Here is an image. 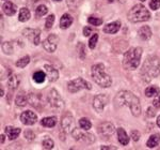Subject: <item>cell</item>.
Here are the masks:
<instances>
[{
	"label": "cell",
	"mask_w": 160,
	"mask_h": 150,
	"mask_svg": "<svg viewBox=\"0 0 160 150\" xmlns=\"http://www.w3.org/2000/svg\"><path fill=\"white\" fill-rule=\"evenodd\" d=\"M72 136L76 139V141H83V142H87L89 144H92L93 142L95 141L94 136L90 133H86V132L81 131V128L80 129H74V131L72 132Z\"/></svg>",
	"instance_id": "obj_9"
},
{
	"label": "cell",
	"mask_w": 160,
	"mask_h": 150,
	"mask_svg": "<svg viewBox=\"0 0 160 150\" xmlns=\"http://www.w3.org/2000/svg\"><path fill=\"white\" fill-rule=\"evenodd\" d=\"M28 102H29L33 107L38 108V110H42L43 101H42V99H41V95H38V94H30L29 95H28Z\"/></svg>",
	"instance_id": "obj_16"
},
{
	"label": "cell",
	"mask_w": 160,
	"mask_h": 150,
	"mask_svg": "<svg viewBox=\"0 0 160 150\" xmlns=\"http://www.w3.org/2000/svg\"><path fill=\"white\" fill-rule=\"evenodd\" d=\"M127 17L129 19V22L133 23V24H137V23L148 20L151 19V14H149V11L144 6H142V4H136L128 12Z\"/></svg>",
	"instance_id": "obj_5"
},
{
	"label": "cell",
	"mask_w": 160,
	"mask_h": 150,
	"mask_svg": "<svg viewBox=\"0 0 160 150\" xmlns=\"http://www.w3.org/2000/svg\"><path fill=\"white\" fill-rule=\"evenodd\" d=\"M1 97H3V89L1 88Z\"/></svg>",
	"instance_id": "obj_49"
},
{
	"label": "cell",
	"mask_w": 160,
	"mask_h": 150,
	"mask_svg": "<svg viewBox=\"0 0 160 150\" xmlns=\"http://www.w3.org/2000/svg\"><path fill=\"white\" fill-rule=\"evenodd\" d=\"M24 135H25L26 139H28V141H30V142L33 141V139L35 138L34 133H33V131H31V130H26L25 133H24Z\"/></svg>",
	"instance_id": "obj_41"
},
{
	"label": "cell",
	"mask_w": 160,
	"mask_h": 150,
	"mask_svg": "<svg viewBox=\"0 0 160 150\" xmlns=\"http://www.w3.org/2000/svg\"><path fill=\"white\" fill-rule=\"evenodd\" d=\"M160 94V89L158 86H149L145 89V95L148 98H153L155 95Z\"/></svg>",
	"instance_id": "obj_27"
},
{
	"label": "cell",
	"mask_w": 160,
	"mask_h": 150,
	"mask_svg": "<svg viewBox=\"0 0 160 150\" xmlns=\"http://www.w3.org/2000/svg\"><path fill=\"white\" fill-rule=\"evenodd\" d=\"M42 145H43V147H44L45 149L51 150V149L53 148V146H55V143H53V141H52L51 138L46 137V138H44V139H43Z\"/></svg>",
	"instance_id": "obj_34"
},
{
	"label": "cell",
	"mask_w": 160,
	"mask_h": 150,
	"mask_svg": "<svg viewBox=\"0 0 160 150\" xmlns=\"http://www.w3.org/2000/svg\"><path fill=\"white\" fill-rule=\"evenodd\" d=\"M157 126L160 128V116H158V118H157Z\"/></svg>",
	"instance_id": "obj_47"
},
{
	"label": "cell",
	"mask_w": 160,
	"mask_h": 150,
	"mask_svg": "<svg viewBox=\"0 0 160 150\" xmlns=\"http://www.w3.org/2000/svg\"><path fill=\"white\" fill-rule=\"evenodd\" d=\"M48 12V9L46 6H43V4H41V6H38L37 9H35V15H37L38 17H42L44 15L46 14V13Z\"/></svg>",
	"instance_id": "obj_33"
},
{
	"label": "cell",
	"mask_w": 160,
	"mask_h": 150,
	"mask_svg": "<svg viewBox=\"0 0 160 150\" xmlns=\"http://www.w3.org/2000/svg\"><path fill=\"white\" fill-rule=\"evenodd\" d=\"M4 143V135L3 134H1V144Z\"/></svg>",
	"instance_id": "obj_48"
},
{
	"label": "cell",
	"mask_w": 160,
	"mask_h": 150,
	"mask_svg": "<svg viewBox=\"0 0 160 150\" xmlns=\"http://www.w3.org/2000/svg\"><path fill=\"white\" fill-rule=\"evenodd\" d=\"M79 126L82 130H89V129H91L92 123L88 118H81L79 120Z\"/></svg>",
	"instance_id": "obj_32"
},
{
	"label": "cell",
	"mask_w": 160,
	"mask_h": 150,
	"mask_svg": "<svg viewBox=\"0 0 160 150\" xmlns=\"http://www.w3.org/2000/svg\"><path fill=\"white\" fill-rule=\"evenodd\" d=\"M109 2H113V1H115V0H108Z\"/></svg>",
	"instance_id": "obj_50"
},
{
	"label": "cell",
	"mask_w": 160,
	"mask_h": 150,
	"mask_svg": "<svg viewBox=\"0 0 160 150\" xmlns=\"http://www.w3.org/2000/svg\"><path fill=\"white\" fill-rule=\"evenodd\" d=\"M61 126L62 130L66 133H69V132H73L75 129V122H74V118L71 114H65V115L62 117L61 120Z\"/></svg>",
	"instance_id": "obj_11"
},
{
	"label": "cell",
	"mask_w": 160,
	"mask_h": 150,
	"mask_svg": "<svg viewBox=\"0 0 160 150\" xmlns=\"http://www.w3.org/2000/svg\"><path fill=\"white\" fill-rule=\"evenodd\" d=\"M73 24V17L68 13H65L64 15H62L60 19V28L61 29H68V28Z\"/></svg>",
	"instance_id": "obj_21"
},
{
	"label": "cell",
	"mask_w": 160,
	"mask_h": 150,
	"mask_svg": "<svg viewBox=\"0 0 160 150\" xmlns=\"http://www.w3.org/2000/svg\"><path fill=\"white\" fill-rule=\"evenodd\" d=\"M80 2H81V0H66V4L69 9H76Z\"/></svg>",
	"instance_id": "obj_38"
},
{
	"label": "cell",
	"mask_w": 160,
	"mask_h": 150,
	"mask_svg": "<svg viewBox=\"0 0 160 150\" xmlns=\"http://www.w3.org/2000/svg\"><path fill=\"white\" fill-rule=\"evenodd\" d=\"M97 41H98V35H93L91 39H90V41H89V47L91 48V50H94L95 48V46H96V43H97Z\"/></svg>",
	"instance_id": "obj_36"
},
{
	"label": "cell",
	"mask_w": 160,
	"mask_h": 150,
	"mask_svg": "<svg viewBox=\"0 0 160 150\" xmlns=\"http://www.w3.org/2000/svg\"><path fill=\"white\" fill-rule=\"evenodd\" d=\"M160 74V59L156 56L148 57L141 68V77L144 83H151Z\"/></svg>",
	"instance_id": "obj_2"
},
{
	"label": "cell",
	"mask_w": 160,
	"mask_h": 150,
	"mask_svg": "<svg viewBox=\"0 0 160 150\" xmlns=\"http://www.w3.org/2000/svg\"><path fill=\"white\" fill-rule=\"evenodd\" d=\"M92 32V28L90 27H84L83 28V35L84 37H89L90 35H91Z\"/></svg>",
	"instance_id": "obj_45"
},
{
	"label": "cell",
	"mask_w": 160,
	"mask_h": 150,
	"mask_svg": "<svg viewBox=\"0 0 160 150\" xmlns=\"http://www.w3.org/2000/svg\"><path fill=\"white\" fill-rule=\"evenodd\" d=\"M41 125L45 128H53L57 125V117L51 116V117H45L41 120Z\"/></svg>",
	"instance_id": "obj_24"
},
{
	"label": "cell",
	"mask_w": 160,
	"mask_h": 150,
	"mask_svg": "<svg viewBox=\"0 0 160 150\" xmlns=\"http://www.w3.org/2000/svg\"><path fill=\"white\" fill-rule=\"evenodd\" d=\"M121 28V22H112V23H109L107 24L104 27V32L105 33H109V35H114L117 33Z\"/></svg>",
	"instance_id": "obj_17"
},
{
	"label": "cell",
	"mask_w": 160,
	"mask_h": 150,
	"mask_svg": "<svg viewBox=\"0 0 160 150\" xmlns=\"http://www.w3.org/2000/svg\"><path fill=\"white\" fill-rule=\"evenodd\" d=\"M159 143H160V135L159 134H153L148 139L146 145H148V147H149V148H155L156 146H158Z\"/></svg>",
	"instance_id": "obj_26"
},
{
	"label": "cell",
	"mask_w": 160,
	"mask_h": 150,
	"mask_svg": "<svg viewBox=\"0 0 160 150\" xmlns=\"http://www.w3.org/2000/svg\"><path fill=\"white\" fill-rule=\"evenodd\" d=\"M19 78L17 75H14V74H11L9 77V81H8V85H9V88L11 90H14L16 89L17 87L19 86Z\"/></svg>",
	"instance_id": "obj_25"
},
{
	"label": "cell",
	"mask_w": 160,
	"mask_h": 150,
	"mask_svg": "<svg viewBox=\"0 0 160 150\" xmlns=\"http://www.w3.org/2000/svg\"><path fill=\"white\" fill-rule=\"evenodd\" d=\"M1 48L6 55H11L13 54V44L12 42H4L1 44Z\"/></svg>",
	"instance_id": "obj_30"
},
{
	"label": "cell",
	"mask_w": 160,
	"mask_h": 150,
	"mask_svg": "<svg viewBox=\"0 0 160 150\" xmlns=\"http://www.w3.org/2000/svg\"><path fill=\"white\" fill-rule=\"evenodd\" d=\"M78 51H79V57L81 59L86 58V51H84V45L83 43H79L78 44Z\"/></svg>",
	"instance_id": "obj_40"
},
{
	"label": "cell",
	"mask_w": 160,
	"mask_h": 150,
	"mask_svg": "<svg viewBox=\"0 0 160 150\" xmlns=\"http://www.w3.org/2000/svg\"><path fill=\"white\" fill-rule=\"evenodd\" d=\"M46 77H47V75H46L45 72L38 71L33 74V81L37 83V84H43V83L45 82Z\"/></svg>",
	"instance_id": "obj_28"
},
{
	"label": "cell",
	"mask_w": 160,
	"mask_h": 150,
	"mask_svg": "<svg viewBox=\"0 0 160 150\" xmlns=\"http://www.w3.org/2000/svg\"><path fill=\"white\" fill-rule=\"evenodd\" d=\"M2 10H3V12L6 15H8V16H12V15H14L15 13H16L17 8L13 2L7 1V2H4V4L2 6Z\"/></svg>",
	"instance_id": "obj_19"
},
{
	"label": "cell",
	"mask_w": 160,
	"mask_h": 150,
	"mask_svg": "<svg viewBox=\"0 0 160 150\" xmlns=\"http://www.w3.org/2000/svg\"><path fill=\"white\" fill-rule=\"evenodd\" d=\"M30 62V57L29 56H25L22 57V58L18 59V60L16 61V67L17 68H25V67H27L28 64Z\"/></svg>",
	"instance_id": "obj_31"
},
{
	"label": "cell",
	"mask_w": 160,
	"mask_h": 150,
	"mask_svg": "<svg viewBox=\"0 0 160 150\" xmlns=\"http://www.w3.org/2000/svg\"><path fill=\"white\" fill-rule=\"evenodd\" d=\"M146 115H148L149 118L154 117V116L156 115V110H154L153 107H148V110H146Z\"/></svg>",
	"instance_id": "obj_43"
},
{
	"label": "cell",
	"mask_w": 160,
	"mask_h": 150,
	"mask_svg": "<svg viewBox=\"0 0 160 150\" xmlns=\"http://www.w3.org/2000/svg\"><path fill=\"white\" fill-rule=\"evenodd\" d=\"M29 19H30V11L27 9V8H22L19 12L18 19L20 20V22H27Z\"/></svg>",
	"instance_id": "obj_29"
},
{
	"label": "cell",
	"mask_w": 160,
	"mask_h": 150,
	"mask_svg": "<svg viewBox=\"0 0 160 150\" xmlns=\"http://www.w3.org/2000/svg\"><path fill=\"white\" fill-rule=\"evenodd\" d=\"M58 42H59V37L56 35H48V38L43 42V47L44 50L48 53H53L56 51L57 47H58Z\"/></svg>",
	"instance_id": "obj_8"
},
{
	"label": "cell",
	"mask_w": 160,
	"mask_h": 150,
	"mask_svg": "<svg viewBox=\"0 0 160 150\" xmlns=\"http://www.w3.org/2000/svg\"><path fill=\"white\" fill-rule=\"evenodd\" d=\"M102 150H117V148L113 146H102Z\"/></svg>",
	"instance_id": "obj_46"
},
{
	"label": "cell",
	"mask_w": 160,
	"mask_h": 150,
	"mask_svg": "<svg viewBox=\"0 0 160 150\" xmlns=\"http://www.w3.org/2000/svg\"><path fill=\"white\" fill-rule=\"evenodd\" d=\"M117 133H118V139L120 142V144L123 145V146L128 145V143H129V136L127 135L126 131L122 128H118L117 130Z\"/></svg>",
	"instance_id": "obj_18"
},
{
	"label": "cell",
	"mask_w": 160,
	"mask_h": 150,
	"mask_svg": "<svg viewBox=\"0 0 160 150\" xmlns=\"http://www.w3.org/2000/svg\"><path fill=\"white\" fill-rule=\"evenodd\" d=\"M130 135H131V138H132L135 142H138L139 139H140V133H139V131H137V130L131 131Z\"/></svg>",
	"instance_id": "obj_42"
},
{
	"label": "cell",
	"mask_w": 160,
	"mask_h": 150,
	"mask_svg": "<svg viewBox=\"0 0 160 150\" xmlns=\"http://www.w3.org/2000/svg\"><path fill=\"white\" fill-rule=\"evenodd\" d=\"M88 22H89V24H92L94 26H99L102 24V19H98V17H95V16H90L89 19H88Z\"/></svg>",
	"instance_id": "obj_35"
},
{
	"label": "cell",
	"mask_w": 160,
	"mask_h": 150,
	"mask_svg": "<svg viewBox=\"0 0 160 150\" xmlns=\"http://www.w3.org/2000/svg\"><path fill=\"white\" fill-rule=\"evenodd\" d=\"M47 101L50 104L51 107L57 108V110H63L65 106L63 99L56 89H51L47 94Z\"/></svg>",
	"instance_id": "obj_6"
},
{
	"label": "cell",
	"mask_w": 160,
	"mask_h": 150,
	"mask_svg": "<svg viewBox=\"0 0 160 150\" xmlns=\"http://www.w3.org/2000/svg\"><path fill=\"white\" fill-rule=\"evenodd\" d=\"M142 51L141 47H135V48H130L129 51H127L124 54L123 57V67L126 70H136L140 66V60H141V56H142Z\"/></svg>",
	"instance_id": "obj_3"
},
{
	"label": "cell",
	"mask_w": 160,
	"mask_h": 150,
	"mask_svg": "<svg viewBox=\"0 0 160 150\" xmlns=\"http://www.w3.org/2000/svg\"><path fill=\"white\" fill-rule=\"evenodd\" d=\"M53 22H55V15H53V14H50L49 16L47 17V19H46V24H45V28H46V29L49 30L50 28L52 27Z\"/></svg>",
	"instance_id": "obj_37"
},
{
	"label": "cell",
	"mask_w": 160,
	"mask_h": 150,
	"mask_svg": "<svg viewBox=\"0 0 160 150\" xmlns=\"http://www.w3.org/2000/svg\"><path fill=\"white\" fill-rule=\"evenodd\" d=\"M153 105L156 108H160V94L153 101Z\"/></svg>",
	"instance_id": "obj_44"
},
{
	"label": "cell",
	"mask_w": 160,
	"mask_h": 150,
	"mask_svg": "<svg viewBox=\"0 0 160 150\" xmlns=\"http://www.w3.org/2000/svg\"><path fill=\"white\" fill-rule=\"evenodd\" d=\"M97 130H98V132L102 134V135L110 136V135H112V134L114 133L115 128L111 122H102V125L98 126V129H97Z\"/></svg>",
	"instance_id": "obj_15"
},
{
	"label": "cell",
	"mask_w": 160,
	"mask_h": 150,
	"mask_svg": "<svg viewBox=\"0 0 160 150\" xmlns=\"http://www.w3.org/2000/svg\"><path fill=\"white\" fill-rule=\"evenodd\" d=\"M20 121L26 126H32L38 121V116L32 110H26L20 115Z\"/></svg>",
	"instance_id": "obj_13"
},
{
	"label": "cell",
	"mask_w": 160,
	"mask_h": 150,
	"mask_svg": "<svg viewBox=\"0 0 160 150\" xmlns=\"http://www.w3.org/2000/svg\"><path fill=\"white\" fill-rule=\"evenodd\" d=\"M92 78L96 83L98 86L102 88H108L112 84V79L111 77L105 72V66L102 63L94 64L91 69Z\"/></svg>",
	"instance_id": "obj_4"
},
{
	"label": "cell",
	"mask_w": 160,
	"mask_h": 150,
	"mask_svg": "<svg viewBox=\"0 0 160 150\" xmlns=\"http://www.w3.org/2000/svg\"><path fill=\"white\" fill-rule=\"evenodd\" d=\"M140 1H145V0H140Z\"/></svg>",
	"instance_id": "obj_53"
},
{
	"label": "cell",
	"mask_w": 160,
	"mask_h": 150,
	"mask_svg": "<svg viewBox=\"0 0 160 150\" xmlns=\"http://www.w3.org/2000/svg\"><path fill=\"white\" fill-rule=\"evenodd\" d=\"M44 69H45V73L47 75V79L51 83L57 82L59 78V72L56 68H53L52 66H49V64H45L44 66Z\"/></svg>",
	"instance_id": "obj_14"
},
{
	"label": "cell",
	"mask_w": 160,
	"mask_h": 150,
	"mask_svg": "<svg viewBox=\"0 0 160 150\" xmlns=\"http://www.w3.org/2000/svg\"><path fill=\"white\" fill-rule=\"evenodd\" d=\"M22 35L29 39L33 42L34 45H38L41 42V31L40 29H32V28H26L22 31Z\"/></svg>",
	"instance_id": "obj_10"
},
{
	"label": "cell",
	"mask_w": 160,
	"mask_h": 150,
	"mask_svg": "<svg viewBox=\"0 0 160 150\" xmlns=\"http://www.w3.org/2000/svg\"><path fill=\"white\" fill-rule=\"evenodd\" d=\"M107 104H108V97L106 94H98L93 99V107L98 113H102Z\"/></svg>",
	"instance_id": "obj_12"
},
{
	"label": "cell",
	"mask_w": 160,
	"mask_h": 150,
	"mask_svg": "<svg viewBox=\"0 0 160 150\" xmlns=\"http://www.w3.org/2000/svg\"><path fill=\"white\" fill-rule=\"evenodd\" d=\"M3 1H4V0H3Z\"/></svg>",
	"instance_id": "obj_54"
},
{
	"label": "cell",
	"mask_w": 160,
	"mask_h": 150,
	"mask_svg": "<svg viewBox=\"0 0 160 150\" xmlns=\"http://www.w3.org/2000/svg\"><path fill=\"white\" fill-rule=\"evenodd\" d=\"M28 103H29V102H28L27 94H26L24 91L19 92V94H17L16 99H15V104H16L17 106H19V107H24V106H26V105L28 104Z\"/></svg>",
	"instance_id": "obj_23"
},
{
	"label": "cell",
	"mask_w": 160,
	"mask_h": 150,
	"mask_svg": "<svg viewBox=\"0 0 160 150\" xmlns=\"http://www.w3.org/2000/svg\"><path fill=\"white\" fill-rule=\"evenodd\" d=\"M92 86L89 84L87 81H84L83 78H76L74 81H71L68 82V89L69 92L72 94H76L78 92L79 90H82V89H88V90H91Z\"/></svg>",
	"instance_id": "obj_7"
},
{
	"label": "cell",
	"mask_w": 160,
	"mask_h": 150,
	"mask_svg": "<svg viewBox=\"0 0 160 150\" xmlns=\"http://www.w3.org/2000/svg\"><path fill=\"white\" fill-rule=\"evenodd\" d=\"M138 35L143 41H148L152 37V30L148 26H143V27H141L140 29H139Z\"/></svg>",
	"instance_id": "obj_22"
},
{
	"label": "cell",
	"mask_w": 160,
	"mask_h": 150,
	"mask_svg": "<svg viewBox=\"0 0 160 150\" xmlns=\"http://www.w3.org/2000/svg\"><path fill=\"white\" fill-rule=\"evenodd\" d=\"M20 132H22V130H20L19 128H13V126H10L6 128V133L9 139H11V141H14V139H16L18 137Z\"/></svg>",
	"instance_id": "obj_20"
},
{
	"label": "cell",
	"mask_w": 160,
	"mask_h": 150,
	"mask_svg": "<svg viewBox=\"0 0 160 150\" xmlns=\"http://www.w3.org/2000/svg\"><path fill=\"white\" fill-rule=\"evenodd\" d=\"M114 104L118 107L128 106L130 108V112L135 117H139L141 115V104L140 100L136 94L128 90H123L117 94L114 99Z\"/></svg>",
	"instance_id": "obj_1"
},
{
	"label": "cell",
	"mask_w": 160,
	"mask_h": 150,
	"mask_svg": "<svg viewBox=\"0 0 160 150\" xmlns=\"http://www.w3.org/2000/svg\"><path fill=\"white\" fill-rule=\"evenodd\" d=\"M69 150H76V149H73V148H72V149H69Z\"/></svg>",
	"instance_id": "obj_52"
},
{
	"label": "cell",
	"mask_w": 160,
	"mask_h": 150,
	"mask_svg": "<svg viewBox=\"0 0 160 150\" xmlns=\"http://www.w3.org/2000/svg\"><path fill=\"white\" fill-rule=\"evenodd\" d=\"M53 1H61V0H53Z\"/></svg>",
	"instance_id": "obj_51"
},
{
	"label": "cell",
	"mask_w": 160,
	"mask_h": 150,
	"mask_svg": "<svg viewBox=\"0 0 160 150\" xmlns=\"http://www.w3.org/2000/svg\"><path fill=\"white\" fill-rule=\"evenodd\" d=\"M149 8H151L152 10H154V11L158 10L160 8V0H151V2H149Z\"/></svg>",
	"instance_id": "obj_39"
}]
</instances>
